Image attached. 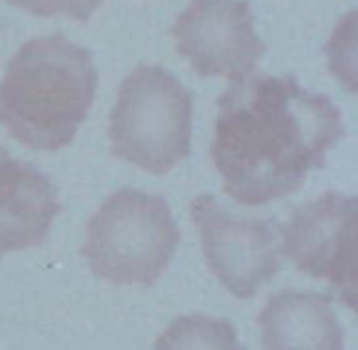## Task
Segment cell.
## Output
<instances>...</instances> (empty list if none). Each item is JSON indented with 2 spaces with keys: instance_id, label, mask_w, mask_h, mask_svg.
Returning <instances> with one entry per match:
<instances>
[{
  "instance_id": "cell-4",
  "label": "cell",
  "mask_w": 358,
  "mask_h": 350,
  "mask_svg": "<svg viewBox=\"0 0 358 350\" xmlns=\"http://www.w3.org/2000/svg\"><path fill=\"white\" fill-rule=\"evenodd\" d=\"M193 94L164 67L138 65L120 84L109 143L115 158L166 174L191 153Z\"/></svg>"
},
{
  "instance_id": "cell-1",
  "label": "cell",
  "mask_w": 358,
  "mask_h": 350,
  "mask_svg": "<svg viewBox=\"0 0 358 350\" xmlns=\"http://www.w3.org/2000/svg\"><path fill=\"white\" fill-rule=\"evenodd\" d=\"M346 128L336 105L292 76H252L218 99L212 160L222 191L241 206L296 193Z\"/></svg>"
},
{
  "instance_id": "cell-5",
  "label": "cell",
  "mask_w": 358,
  "mask_h": 350,
  "mask_svg": "<svg viewBox=\"0 0 358 350\" xmlns=\"http://www.w3.org/2000/svg\"><path fill=\"white\" fill-rule=\"evenodd\" d=\"M191 216L208 269L239 300H250L281 271V225L273 218L237 216L212 195H197Z\"/></svg>"
},
{
  "instance_id": "cell-10",
  "label": "cell",
  "mask_w": 358,
  "mask_h": 350,
  "mask_svg": "<svg viewBox=\"0 0 358 350\" xmlns=\"http://www.w3.org/2000/svg\"><path fill=\"white\" fill-rule=\"evenodd\" d=\"M153 350H245L235 328L208 315H182L157 338Z\"/></svg>"
},
{
  "instance_id": "cell-3",
  "label": "cell",
  "mask_w": 358,
  "mask_h": 350,
  "mask_svg": "<svg viewBox=\"0 0 358 350\" xmlns=\"http://www.w3.org/2000/svg\"><path fill=\"white\" fill-rule=\"evenodd\" d=\"M180 241L168 204L138 189L111 193L86 225L82 256L113 286H153Z\"/></svg>"
},
{
  "instance_id": "cell-9",
  "label": "cell",
  "mask_w": 358,
  "mask_h": 350,
  "mask_svg": "<svg viewBox=\"0 0 358 350\" xmlns=\"http://www.w3.org/2000/svg\"><path fill=\"white\" fill-rule=\"evenodd\" d=\"M264 350H344V328L331 298L283 290L268 298L258 317Z\"/></svg>"
},
{
  "instance_id": "cell-11",
  "label": "cell",
  "mask_w": 358,
  "mask_h": 350,
  "mask_svg": "<svg viewBox=\"0 0 358 350\" xmlns=\"http://www.w3.org/2000/svg\"><path fill=\"white\" fill-rule=\"evenodd\" d=\"M6 2L40 17L67 15L71 19L84 21L99 8L103 0H6Z\"/></svg>"
},
{
  "instance_id": "cell-7",
  "label": "cell",
  "mask_w": 358,
  "mask_h": 350,
  "mask_svg": "<svg viewBox=\"0 0 358 350\" xmlns=\"http://www.w3.org/2000/svg\"><path fill=\"white\" fill-rule=\"evenodd\" d=\"M170 31L178 55L203 78L239 82L256 69L266 50L248 0H191Z\"/></svg>"
},
{
  "instance_id": "cell-2",
  "label": "cell",
  "mask_w": 358,
  "mask_h": 350,
  "mask_svg": "<svg viewBox=\"0 0 358 350\" xmlns=\"http://www.w3.org/2000/svg\"><path fill=\"white\" fill-rule=\"evenodd\" d=\"M99 74L92 57L63 34L27 40L0 82V124L38 151L67 147L86 120Z\"/></svg>"
},
{
  "instance_id": "cell-8",
  "label": "cell",
  "mask_w": 358,
  "mask_h": 350,
  "mask_svg": "<svg viewBox=\"0 0 358 350\" xmlns=\"http://www.w3.org/2000/svg\"><path fill=\"white\" fill-rule=\"evenodd\" d=\"M59 212L52 183L0 147V256L40 246Z\"/></svg>"
},
{
  "instance_id": "cell-6",
  "label": "cell",
  "mask_w": 358,
  "mask_h": 350,
  "mask_svg": "<svg viewBox=\"0 0 358 350\" xmlns=\"http://www.w3.org/2000/svg\"><path fill=\"white\" fill-rule=\"evenodd\" d=\"M357 197L325 193L298 206L281 227V250L304 275L329 281L340 302L357 304Z\"/></svg>"
}]
</instances>
